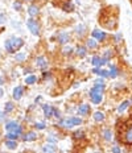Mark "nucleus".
<instances>
[{
  "mask_svg": "<svg viewBox=\"0 0 132 153\" xmlns=\"http://www.w3.org/2000/svg\"><path fill=\"white\" fill-rule=\"evenodd\" d=\"M48 141H50V143H56V141H57V139H54L53 136H49V137H48Z\"/></svg>",
  "mask_w": 132,
  "mask_h": 153,
  "instance_id": "obj_44",
  "label": "nucleus"
},
{
  "mask_svg": "<svg viewBox=\"0 0 132 153\" xmlns=\"http://www.w3.org/2000/svg\"><path fill=\"white\" fill-rule=\"evenodd\" d=\"M99 71H101V70L98 69V66H95V69H94V73H95V74H99Z\"/></svg>",
  "mask_w": 132,
  "mask_h": 153,
  "instance_id": "obj_46",
  "label": "nucleus"
},
{
  "mask_svg": "<svg viewBox=\"0 0 132 153\" xmlns=\"http://www.w3.org/2000/svg\"><path fill=\"white\" fill-rule=\"evenodd\" d=\"M53 113H54V116L57 118V119H60L61 118V113H60V111H58L57 108H53Z\"/></svg>",
  "mask_w": 132,
  "mask_h": 153,
  "instance_id": "obj_38",
  "label": "nucleus"
},
{
  "mask_svg": "<svg viewBox=\"0 0 132 153\" xmlns=\"http://www.w3.org/2000/svg\"><path fill=\"white\" fill-rule=\"evenodd\" d=\"M128 106H129V102H128V100L123 102V103H122V104L118 107V112H119V113H123L124 111L127 110V107H128Z\"/></svg>",
  "mask_w": 132,
  "mask_h": 153,
  "instance_id": "obj_24",
  "label": "nucleus"
},
{
  "mask_svg": "<svg viewBox=\"0 0 132 153\" xmlns=\"http://www.w3.org/2000/svg\"><path fill=\"white\" fill-rule=\"evenodd\" d=\"M95 83H98V85H102V83H104L103 78H102V76H101V78H98V79L95 81Z\"/></svg>",
  "mask_w": 132,
  "mask_h": 153,
  "instance_id": "obj_42",
  "label": "nucleus"
},
{
  "mask_svg": "<svg viewBox=\"0 0 132 153\" xmlns=\"http://www.w3.org/2000/svg\"><path fill=\"white\" fill-rule=\"evenodd\" d=\"M7 139H8V140H17V137H19V135H17V133H16V132H9L8 133V135H7Z\"/></svg>",
  "mask_w": 132,
  "mask_h": 153,
  "instance_id": "obj_29",
  "label": "nucleus"
},
{
  "mask_svg": "<svg viewBox=\"0 0 132 153\" xmlns=\"http://www.w3.org/2000/svg\"><path fill=\"white\" fill-rule=\"evenodd\" d=\"M72 122H73V125H79V124H82V119H81V118H74V116H73V118H72Z\"/></svg>",
  "mask_w": 132,
  "mask_h": 153,
  "instance_id": "obj_30",
  "label": "nucleus"
},
{
  "mask_svg": "<svg viewBox=\"0 0 132 153\" xmlns=\"http://www.w3.org/2000/svg\"><path fill=\"white\" fill-rule=\"evenodd\" d=\"M57 41H58V44H61V45H65V44H67L70 41L69 33H66V32H61V33L58 34V37H57Z\"/></svg>",
  "mask_w": 132,
  "mask_h": 153,
  "instance_id": "obj_6",
  "label": "nucleus"
},
{
  "mask_svg": "<svg viewBox=\"0 0 132 153\" xmlns=\"http://www.w3.org/2000/svg\"><path fill=\"white\" fill-rule=\"evenodd\" d=\"M36 66L40 69L48 67V61L45 60V57H37V58H36Z\"/></svg>",
  "mask_w": 132,
  "mask_h": 153,
  "instance_id": "obj_8",
  "label": "nucleus"
},
{
  "mask_svg": "<svg viewBox=\"0 0 132 153\" xmlns=\"http://www.w3.org/2000/svg\"><path fill=\"white\" fill-rule=\"evenodd\" d=\"M98 75L102 76V78H110V76H108V71H107V70H101Z\"/></svg>",
  "mask_w": 132,
  "mask_h": 153,
  "instance_id": "obj_32",
  "label": "nucleus"
},
{
  "mask_svg": "<svg viewBox=\"0 0 132 153\" xmlns=\"http://www.w3.org/2000/svg\"><path fill=\"white\" fill-rule=\"evenodd\" d=\"M23 95H24V88H23V86H16V87L13 88V99L15 100H20L21 98H23Z\"/></svg>",
  "mask_w": 132,
  "mask_h": 153,
  "instance_id": "obj_7",
  "label": "nucleus"
},
{
  "mask_svg": "<svg viewBox=\"0 0 132 153\" xmlns=\"http://www.w3.org/2000/svg\"><path fill=\"white\" fill-rule=\"evenodd\" d=\"M87 48L90 49H97L98 48V42L95 38H90V40H87Z\"/></svg>",
  "mask_w": 132,
  "mask_h": 153,
  "instance_id": "obj_22",
  "label": "nucleus"
},
{
  "mask_svg": "<svg viewBox=\"0 0 132 153\" xmlns=\"http://www.w3.org/2000/svg\"><path fill=\"white\" fill-rule=\"evenodd\" d=\"M26 26H28V29L35 36H38V33H40V25H38V23L36 20H33V19L26 20Z\"/></svg>",
  "mask_w": 132,
  "mask_h": 153,
  "instance_id": "obj_2",
  "label": "nucleus"
},
{
  "mask_svg": "<svg viewBox=\"0 0 132 153\" xmlns=\"http://www.w3.org/2000/svg\"><path fill=\"white\" fill-rule=\"evenodd\" d=\"M13 8L16 9V11H21V3H20V1H15V3H13Z\"/></svg>",
  "mask_w": 132,
  "mask_h": 153,
  "instance_id": "obj_35",
  "label": "nucleus"
},
{
  "mask_svg": "<svg viewBox=\"0 0 132 153\" xmlns=\"http://www.w3.org/2000/svg\"><path fill=\"white\" fill-rule=\"evenodd\" d=\"M42 110H44V115H45V118H52L53 115V107L49 104H45L42 106Z\"/></svg>",
  "mask_w": 132,
  "mask_h": 153,
  "instance_id": "obj_13",
  "label": "nucleus"
},
{
  "mask_svg": "<svg viewBox=\"0 0 132 153\" xmlns=\"http://www.w3.org/2000/svg\"><path fill=\"white\" fill-rule=\"evenodd\" d=\"M4 46H6V50L8 51V53H15V51L19 50L21 46H24V40L20 38V37L13 36V37H11L9 40L6 41Z\"/></svg>",
  "mask_w": 132,
  "mask_h": 153,
  "instance_id": "obj_1",
  "label": "nucleus"
},
{
  "mask_svg": "<svg viewBox=\"0 0 132 153\" xmlns=\"http://www.w3.org/2000/svg\"><path fill=\"white\" fill-rule=\"evenodd\" d=\"M37 82V76L36 75H29L25 78V83L26 85H35V83Z\"/></svg>",
  "mask_w": 132,
  "mask_h": 153,
  "instance_id": "obj_21",
  "label": "nucleus"
},
{
  "mask_svg": "<svg viewBox=\"0 0 132 153\" xmlns=\"http://www.w3.org/2000/svg\"><path fill=\"white\" fill-rule=\"evenodd\" d=\"M60 124H61V127H63V128H72V127H74V125H73V122H72V118H70V119L61 120Z\"/></svg>",
  "mask_w": 132,
  "mask_h": 153,
  "instance_id": "obj_16",
  "label": "nucleus"
},
{
  "mask_svg": "<svg viewBox=\"0 0 132 153\" xmlns=\"http://www.w3.org/2000/svg\"><path fill=\"white\" fill-rule=\"evenodd\" d=\"M62 9H63L65 12H72V11H73V4L69 3V1H67V3H63Z\"/></svg>",
  "mask_w": 132,
  "mask_h": 153,
  "instance_id": "obj_27",
  "label": "nucleus"
},
{
  "mask_svg": "<svg viewBox=\"0 0 132 153\" xmlns=\"http://www.w3.org/2000/svg\"><path fill=\"white\" fill-rule=\"evenodd\" d=\"M0 85H3V79H1V76H0Z\"/></svg>",
  "mask_w": 132,
  "mask_h": 153,
  "instance_id": "obj_49",
  "label": "nucleus"
},
{
  "mask_svg": "<svg viewBox=\"0 0 132 153\" xmlns=\"http://www.w3.org/2000/svg\"><path fill=\"white\" fill-rule=\"evenodd\" d=\"M123 141L128 145L132 144V125H128V127H127L126 132H124V135H123Z\"/></svg>",
  "mask_w": 132,
  "mask_h": 153,
  "instance_id": "obj_5",
  "label": "nucleus"
},
{
  "mask_svg": "<svg viewBox=\"0 0 132 153\" xmlns=\"http://www.w3.org/2000/svg\"><path fill=\"white\" fill-rule=\"evenodd\" d=\"M73 136H74V139H75V140L83 139V137H85V132H83V131H75Z\"/></svg>",
  "mask_w": 132,
  "mask_h": 153,
  "instance_id": "obj_26",
  "label": "nucleus"
},
{
  "mask_svg": "<svg viewBox=\"0 0 132 153\" xmlns=\"http://www.w3.org/2000/svg\"><path fill=\"white\" fill-rule=\"evenodd\" d=\"M103 92H98V91H94L91 90L90 91V99H91V102L94 103V104H99V103L103 100Z\"/></svg>",
  "mask_w": 132,
  "mask_h": 153,
  "instance_id": "obj_3",
  "label": "nucleus"
},
{
  "mask_svg": "<svg viewBox=\"0 0 132 153\" xmlns=\"http://www.w3.org/2000/svg\"><path fill=\"white\" fill-rule=\"evenodd\" d=\"M91 34H92V37H94L95 40L99 41V42H103V41L106 40V37H107L106 32H101L99 29H94V31L91 32Z\"/></svg>",
  "mask_w": 132,
  "mask_h": 153,
  "instance_id": "obj_4",
  "label": "nucleus"
},
{
  "mask_svg": "<svg viewBox=\"0 0 132 153\" xmlns=\"http://www.w3.org/2000/svg\"><path fill=\"white\" fill-rule=\"evenodd\" d=\"M111 150H112V152H114V153H120V152H122V149H120V148H119V147H114Z\"/></svg>",
  "mask_w": 132,
  "mask_h": 153,
  "instance_id": "obj_41",
  "label": "nucleus"
},
{
  "mask_svg": "<svg viewBox=\"0 0 132 153\" xmlns=\"http://www.w3.org/2000/svg\"><path fill=\"white\" fill-rule=\"evenodd\" d=\"M42 76H44V78H45V79H46V78H50V73H46V71H45Z\"/></svg>",
  "mask_w": 132,
  "mask_h": 153,
  "instance_id": "obj_45",
  "label": "nucleus"
},
{
  "mask_svg": "<svg viewBox=\"0 0 132 153\" xmlns=\"http://www.w3.org/2000/svg\"><path fill=\"white\" fill-rule=\"evenodd\" d=\"M42 152H57V148L54 144H45L42 147Z\"/></svg>",
  "mask_w": 132,
  "mask_h": 153,
  "instance_id": "obj_19",
  "label": "nucleus"
},
{
  "mask_svg": "<svg viewBox=\"0 0 132 153\" xmlns=\"http://www.w3.org/2000/svg\"><path fill=\"white\" fill-rule=\"evenodd\" d=\"M38 12H40V8H38L37 6H35V4L29 6V8H28V13H29V16L35 17V16H37V15H38Z\"/></svg>",
  "mask_w": 132,
  "mask_h": 153,
  "instance_id": "obj_11",
  "label": "nucleus"
},
{
  "mask_svg": "<svg viewBox=\"0 0 132 153\" xmlns=\"http://www.w3.org/2000/svg\"><path fill=\"white\" fill-rule=\"evenodd\" d=\"M72 50H73V49L70 48V46H65L62 51H63V54H65V56H67V54H70V53H72Z\"/></svg>",
  "mask_w": 132,
  "mask_h": 153,
  "instance_id": "obj_34",
  "label": "nucleus"
},
{
  "mask_svg": "<svg viewBox=\"0 0 132 153\" xmlns=\"http://www.w3.org/2000/svg\"><path fill=\"white\" fill-rule=\"evenodd\" d=\"M131 103H132V100H131Z\"/></svg>",
  "mask_w": 132,
  "mask_h": 153,
  "instance_id": "obj_51",
  "label": "nucleus"
},
{
  "mask_svg": "<svg viewBox=\"0 0 132 153\" xmlns=\"http://www.w3.org/2000/svg\"><path fill=\"white\" fill-rule=\"evenodd\" d=\"M118 75H119V70H118V67H116L115 65H111V63H110L108 76H110V78H116Z\"/></svg>",
  "mask_w": 132,
  "mask_h": 153,
  "instance_id": "obj_12",
  "label": "nucleus"
},
{
  "mask_svg": "<svg viewBox=\"0 0 132 153\" xmlns=\"http://www.w3.org/2000/svg\"><path fill=\"white\" fill-rule=\"evenodd\" d=\"M94 120H95V122H98V123L103 122V120H104V113L101 112V111H97V112L94 113Z\"/></svg>",
  "mask_w": 132,
  "mask_h": 153,
  "instance_id": "obj_20",
  "label": "nucleus"
},
{
  "mask_svg": "<svg viewBox=\"0 0 132 153\" xmlns=\"http://www.w3.org/2000/svg\"><path fill=\"white\" fill-rule=\"evenodd\" d=\"M6 147L8 148V149L13 150V149H16V148H17V143H16V140H8V139H7Z\"/></svg>",
  "mask_w": 132,
  "mask_h": 153,
  "instance_id": "obj_18",
  "label": "nucleus"
},
{
  "mask_svg": "<svg viewBox=\"0 0 132 153\" xmlns=\"http://www.w3.org/2000/svg\"><path fill=\"white\" fill-rule=\"evenodd\" d=\"M99 61H101V57H98V56H95L94 58H92V61H91L92 66H99Z\"/></svg>",
  "mask_w": 132,
  "mask_h": 153,
  "instance_id": "obj_31",
  "label": "nucleus"
},
{
  "mask_svg": "<svg viewBox=\"0 0 132 153\" xmlns=\"http://www.w3.org/2000/svg\"><path fill=\"white\" fill-rule=\"evenodd\" d=\"M36 128H37V129H45V127L46 125L44 124V123H36V125H35Z\"/></svg>",
  "mask_w": 132,
  "mask_h": 153,
  "instance_id": "obj_36",
  "label": "nucleus"
},
{
  "mask_svg": "<svg viewBox=\"0 0 132 153\" xmlns=\"http://www.w3.org/2000/svg\"><path fill=\"white\" fill-rule=\"evenodd\" d=\"M107 62H108V60H106V58H103V57H102V58H101V61H99V66L106 65Z\"/></svg>",
  "mask_w": 132,
  "mask_h": 153,
  "instance_id": "obj_39",
  "label": "nucleus"
},
{
  "mask_svg": "<svg viewBox=\"0 0 132 153\" xmlns=\"http://www.w3.org/2000/svg\"><path fill=\"white\" fill-rule=\"evenodd\" d=\"M79 85H81L79 82H75V83H74V87H78V86H79Z\"/></svg>",
  "mask_w": 132,
  "mask_h": 153,
  "instance_id": "obj_48",
  "label": "nucleus"
},
{
  "mask_svg": "<svg viewBox=\"0 0 132 153\" xmlns=\"http://www.w3.org/2000/svg\"><path fill=\"white\" fill-rule=\"evenodd\" d=\"M120 40H122V34L118 33L116 36H115V42H120Z\"/></svg>",
  "mask_w": 132,
  "mask_h": 153,
  "instance_id": "obj_40",
  "label": "nucleus"
},
{
  "mask_svg": "<svg viewBox=\"0 0 132 153\" xmlns=\"http://www.w3.org/2000/svg\"><path fill=\"white\" fill-rule=\"evenodd\" d=\"M12 25H13L15 28H17V29H20V23H17V21H13V23H12Z\"/></svg>",
  "mask_w": 132,
  "mask_h": 153,
  "instance_id": "obj_43",
  "label": "nucleus"
},
{
  "mask_svg": "<svg viewBox=\"0 0 132 153\" xmlns=\"http://www.w3.org/2000/svg\"><path fill=\"white\" fill-rule=\"evenodd\" d=\"M36 139H37V133L36 132H26L23 136L24 141H35Z\"/></svg>",
  "mask_w": 132,
  "mask_h": 153,
  "instance_id": "obj_9",
  "label": "nucleus"
},
{
  "mask_svg": "<svg viewBox=\"0 0 132 153\" xmlns=\"http://www.w3.org/2000/svg\"><path fill=\"white\" fill-rule=\"evenodd\" d=\"M15 110V106L12 102H8L6 103V106H4V113H8V112H12V111Z\"/></svg>",
  "mask_w": 132,
  "mask_h": 153,
  "instance_id": "obj_23",
  "label": "nucleus"
},
{
  "mask_svg": "<svg viewBox=\"0 0 132 153\" xmlns=\"http://www.w3.org/2000/svg\"><path fill=\"white\" fill-rule=\"evenodd\" d=\"M75 53H77L78 57H81V58H82V57H85L87 54V49L85 48V46H78V48L75 49Z\"/></svg>",
  "mask_w": 132,
  "mask_h": 153,
  "instance_id": "obj_15",
  "label": "nucleus"
},
{
  "mask_svg": "<svg viewBox=\"0 0 132 153\" xmlns=\"http://www.w3.org/2000/svg\"><path fill=\"white\" fill-rule=\"evenodd\" d=\"M112 57V50H106L103 54V58H106V60H110Z\"/></svg>",
  "mask_w": 132,
  "mask_h": 153,
  "instance_id": "obj_33",
  "label": "nucleus"
},
{
  "mask_svg": "<svg viewBox=\"0 0 132 153\" xmlns=\"http://www.w3.org/2000/svg\"><path fill=\"white\" fill-rule=\"evenodd\" d=\"M15 60L17 61V62H24L26 60V53H17L16 57H15Z\"/></svg>",
  "mask_w": 132,
  "mask_h": 153,
  "instance_id": "obj_25",
  "label": "nucleus"
},
{
  "mask_svg": "<svg viewBox=\"0 0 132 153\" xmlns=\"http://www.w3.org/2000/svg\"><path fill=\"white\" fill-rule=\"evenodd\" d=\"M7 21V16L4 13H1L0 15V24H4Z\"/></svg>",
  "mask_w": 132,
  "mask_h": 153,
  "instance_id": "obj_37",
  "label": "nucleus"
},
{
  "mask_svg": "<svg viewBox=\"0 0 132 153\" xmlns=\"http://www.w3.org/2000/svg\"><path fill=\"white\" fill-rule=\"evenodd\" d=\"M17 127H19V124H17V122H15V120H12V122H8V123L6 124V129L8 131V132H12V131H15Z\"/></svg>",
  "mask_w": 132,
  "mask_h": 153,
  "instance_id": "obj_14",
  "label": "nucleus"
},
{
  "mask_svg": "<svg viewBox=\"0 0 132 153\" xmlns=\"http://www.w3.org/2000/svg\"><path fill=\"white\" fill-rule=\"evenodd\" d=\"M0 116H1V113H0Z\"/></svg>",
  "mask_w": 132,
  "mask_h": 153,
  "instance_id": "obj_50",
  "label": "nucleus"
},
{
  "mask_svg": "<svg viewBox=\"0 0 132 153\" xmlns=\"http://www.w3.org/2000/svg\"><path fill=\"white\" fill-rule=\"evenodd\" d=\"M3 95H4V91H3V88H1V87H0V98H1V97H3Z\"/></svg>",
  "mask_w": 132,
  "mask_h": 153,
  "instance_id": "obj_47",
  "label": "nucleus"
},
{
  "mask_svg": "<svg viewBox=\"0 0 132 153\" xmlns=\"http://www.w3.org/2000/svg\"><path fill=\"white\" fill-rule=\"evenodd\" d=\"M103 136H104V139H106L107 141H110V140L112 139V132H111V129H104Z\"/></svg>",
  "mask_w": 132,
  "mask_h": 153,
  "instance_id": "obj_28",
  "label": "nucleus"
},
{
  "mask_svg": "<svg viewBox=\"0 0 132 153\" xmlns=\"http://www.w3.org/2000/svg\"><path fill=\"white\" fill-rule=\"evenodd\" d=\"M89 112H90V106L89 104H81L79 107H78V113L82 115V116L87 115Z\"/></svg>",
  "mask_w": 132,
  "mask_h": 153,
  "instance_id": "obj_10",
  "label": "nucleus"
},
{
  "mask_svg": "<svg viewBox=\"0 0 132 153\" xmlns=\"http://www.w3.org/2000/svg\"><path fill=\"white\" fill-rule=\"evenodd\" d=\"M75 33H77L78 36H83V34L86 33V26H85L83 24L77 25V26H75Z\"/></svg>",
  "mask_w": 132,
  "mask_h": 153,
  "instance_id": "obj_17",
  "label": "nucleus"
}]
</instances>
